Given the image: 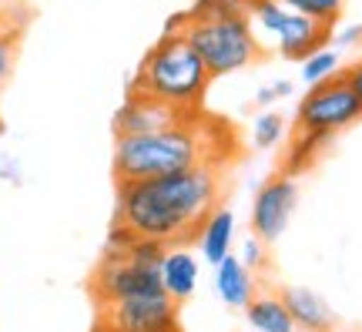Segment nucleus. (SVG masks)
I'll return each mask as SVG.
<instances>
[{
	"label": "nucleus",
	"mask_w": 362,
	"mask_h": 332,
	"mask_svg": "<svg viewBox=\"0 0 362 332\" xmlns=\"http://www.w3.org/2000/svg\"><path fill=\"white\" fill-rule=\"evenodd\" d=\"M221 165H198L148 181H117V215L138 239L188 245L218 208Z\"/></svg>",
	"instance_id": "obj_1"
},
{
	"label": "nucleus",
	"mask_w": 362,
	"mask_h": 332,
	"mask_svg": "<svg viewBox=\"0 0 362 332\" xmlns=\"http://www.w3.org/2000/svg\"><path fill=\"white\" fill-rule=\"evenodd\" d=\"M235 148V134L225 121L198 115L185 125L134 134L115 141V178L117 181H148L178 175L198 165H225Z\"/></svg>",
	"instance_id": "obj_2"
},
{
	"label": "nucleus",
	"mask_w": 362,
	"mask_h": 332,
	"mask_svg": "<svg viewBox=\"0 0 362 332\" xmlns=\"http://www.w3.org/2000/svg\"><path fill=\"white\" fill-rule=\"evenodd\" d=\"M208 84H211V74H208L205 61L194 54L192 44L181 34H165L148 51L128 91L151 94V98L178 108L185 115H202Z\"/></svg>",
	"instance_id": "obj_3"
},
{
	"label": "nucleus",
	"mask_w": 362,
	"mask_h": 332,
	"mask_svg": "<svg viewBox=\"0 0 362 332\" xmlns=\"http://www.w3.org/2000/svg\"><path fill=\"white\" fill-rule=\"evenodd\" d=\"M181 38L205 61L211 77L235 74L262 57V40L248 17H188Z\"/></svg>",
	"instance_id": "obj_4"
},
{
	"label": "nucleus",
	"mask_w": 362,
	"mask_h": 332,
	"mask_svg": "<svg viewBox=\"0 0 362 332\" xmlns=\"http://www.w3.org/2000/svg\"><path fill=\"white\" fill-rule=\"evenodd\" d=\"M362 118V101L356 98V91L349 88V81L339 74L325 84L305 91V98L298 101L296 111V131H312V134H325L332 138L336 131L349 128Z\"/></svg>",
	"instance_id": "obj_5"
},
{
	"label": "nucleus",
	"mask_w": 362,
	"mask_h": 332,
	"mask_svg": "<svg viewBox=\"0 0 362 332\" xmlns=\"http://www.w3.org/2000/svg\"><path fill=\"white\" fill-rule=\"evenodd\" d=\"M98 309H101L98 316L101 332H181L178 302L168 292L134 295Z\"/></svg>",
	"instance_id": "obj_6"
},
{
	"label": "nucleus",
	"mask_w": 362,
	"mask_h": 332,
	"mask_svg": "<svg viewBox=\"0 0 362 332\" xmlns=\"http://www.w3.org/2000/svg\"><path fill=\"white\" fill-rule=\"evenodd\" d=\"M90 292L98 299V306H107V302L165 292V289H161V272L158 268L134 265L124 256H104L98 272H94V279H90Z\"/></svg>",
	"instance_id": "obj_7"
},
{
	"label": "nucleus",
	"mask_w": 362,
	"mask_h": 332,
	"mask_svg": "<svg viewBox=\"0 0 362 332\" xmlns=\"http://www.w3.org/2000/svg\"><path fill=\"white\" fill-rule=\"evenodd\" d=\"M298 205V185L296 175H272L269 181H262V188L255 192L252 202V235L262 239L265 245L279 242L292 222V212Z\"/></svg>",
	"instance_id": "obj_8"
},
{
	"label": "nucleus",
	"mask_w": 362,
	"mask_h": 332,
	"mask_svg": "<svg viewBox=\"0 0 362 332\" xmlns=\"http://www.w3.org/2000/svg\"><path fill=\"white\" fill-rule=\"evenodd\" d=\"M205 115V111H202ZM198 115H185L171 104L158 101L151 94H138V91H128V101L121 104V111L115 115V138H134V134H155V131L175 128V125H185Z\"/></svg>",
	"instance_id": "obj_9"
},
{
	"label": "nucleus",
	"mask_w": 362,
	"mask_h": 332,
	"mask_svg": "<svg viewBox=\"0 0 362 332\" xmlns=\"http://www.w3.org/2000/svg\"><path fill=\"white\" fill-rule=\"evenodd\" d=\"M275 51L282 54V57H288V61H305V57H312L315 51H322V47H329L332 44V27L329 24H319V21H312V17H305V13H296L288 11L285 13L282 27L275 30Z\"/></svg>",
	"instance_id": "obj_10"
},
{
	"label": "nucleus",
	"mask_w": 362,
	"mask_h": 332,
	"mask_svg": "<svg viewBox=\"0 0 362 332\" xmlns=\"http://www.w3.org/2000/svg\"><path fill=\"white\" fill-rule=\"evenodd\" d=\"M279 295H282V302L288 306L292 319H296V326L302 332H332L336 329V312H332V306H329L315 289L285 285Z\"/></svg>",
	"instance_id": "obj_11"
},
{
	"label": "nucleus",
	"mask_w": 362,
	"mask_h": 332,
	"mask_svg": "<svg viewBox=\"0 0 362 332\" xmlns=\"http://www.w3.org/2000/svg\"><path fill=\"white\" fill-rule=\"evenodd\" d=\"M161 289L175 299V302H188L198 289V258H194L192 248L185 245H168L165 248V258H161Z\"/></svg>",
	"instance_id": "obj_12"
},
{
	"label": "nucleus",
	"mask_w": 362,
	"mask_h": 332,
	"mask_svg": "<svg viewBox=\"0 0 362 332\" xmlns=\"http://www.w3.org/2000/svg\"><path fill=\"white\" fill-rule=\"evenodd\" d=\"M215 292L228 309H248V302L255 299V275L252 268L238 256L221 258L215 265Z\"/></svg>",
	"instance_id": "obj_13"
},
{
	"label": "nucleus",
	"mask_w": 362,
	"mask_h": 332,
	"mask_svg": "<svg viewBox=\"0 0 362 332\" xmlns=\"http://www.w3.org/2000/svg\"><path fill=\"white\" fill-rule=\"evenodd\" d=\"M232 242H235V215L232 208H215L208 222L198 231V245H202V256L208 265H218L221 258L232 256Z\"/></svg>",
	"instance_id": "obj_14"
},
{
	"label": "nucleus",
	"mask_w": 362,
	"mask_h": 332,
	"mask_svg": "<svg viewBox=\"0 0 362 332\" xmlns=\"http://www.w3.org/2000/svg\"><path fill=\"white\" fill-rule=\"evenodd\" d=\"M245 319L255 332H298L292 312L282 302V295H272V292H259L248 302Z\"/></svg>",
	"instance_id": "obj_15"
},
{
	"label": "nucleus",
	"mask_w": 362,
	"mask_h": 332,
	"mask_svg": "<svg viewBox=\"0 0 362 332\" xmlns=\"http://www.w3.org/2000/svg\"><path fill=\"white\" fill-rule=\"evenodd\" d=\"M329 138L325 134H312V131H296V138L288 141V151H285V175H298L319 158Z\"/></svg>",
	"instance_id": "obj_16"
},
{
	"label": "nucleus",
	"mask_w": 362,
	"mask_h": 332,
	"mask_svg": "<svg viewBox=\"0 0 362 332\" xmlns=\"http://www.w3.org/2000/svg\"><path fill=\"white\" fill-rule=\"evenodd\" d=\"M298 74H302V84H309V88L325 84V81H332V77L342 74V54L329 44V47H322V51H315L312 57H305Z\"/></svg>",
	"instance_id": "obj_17"
},
{
	"label": "nucleus",
	"mask_w": 362,
	"mask_h": 332,
	"mask_svg": "<svg viewBox=\"0 0 362 332\" xmlns=\"http://www.w3.org/2000/svg\"><path fill=\"white\" fill-rule=\"evenodd\" d=\"M282 4L288 11L305 13V17L329 27H336V21L342 17V7H346V0H282Z\"/></svg>",
	"instance_id": "obj_18"
},
{
	"label": "nucleus",
	"mask_w": 362,
	"mask_h": 332,
	"mask_svg": "<svg viewBox=\"0 0 362 332\" xmlns=\"http://www.w3.org/2000/svg\"><path fill=\"white\" fill-rule=\"evenodd\" d=\"M282 134H285V118L279 115V111H262L259 118H255V125H252V144L255 148H275L279 141H282Z\"/></svg>",
	"instance_id": "obj_19"
},
{
	"label": "nucleus",
	"mask_w": 362,
	"mask_h": 332,
	"mask_svg": "<svg viewBox=\"0 0 362 332\" xmlns=\"http://www.w3.org/2000/svg\"><path fill=\"white\" fill-rule=\"evenodd\" d=\"M255 0H194L188 17H248Z\"/></svg>",
	"instance_id": "obj_20"
},
{
	"label": "nucleus",
	"mask_w": 362,
	"mask_h": 332,
	"mask_svg": "<svg viewBox=\"0 0 362 332\" xmlns=\"http://www.w3.org/2000/svg\"><path fill=\"white\" fill-rule=\"evenodd\" d=\"M17 40H21V27H4V30H0V84H4L13 71V61H17Z\"/></svg>",
	"instance_id": "obj_21"
},
{
	"label": "nucleus",
	"mask_w": 362,
	"mask_h": 332,
	"mask_svg": "<svg viewBox=\"0 0 362 332\" xmlns=\"http://www.w3.org/2000/svg\"><path fill=\"white\" fill-rule=\"evenodd\" d=\"M292 91H296V84H292V81H285V77H282V81H272V84L259 88V94H255V104L269 111L272 104H275V101H282V98H288Z\"/></svg>",
	"instance_id": "obj_22"
},
{
	"label": "nucleus",
	"mask_w": 362,
	"mask_h": 332,
	"mask_svg": "<svg viewBox=\"0 0 362 332\" xmlns=\"http://www.w3.org/2000/svg\"><path fill=\"white\" fill-rule=\"evenodd\" d=\"M242 262H245L252 272L265 265V242H262V239H255V235H252V239H245V245H242Z\"/></svg>",
	"instance_id": "obj_23"
},
{
	"label": "nucleus",
	"mask_w": 362,
	"mask_h": 332,
	"mask_svg": "<svg viewBox=\"0 0 362 332\" xmlns=\"http://www.w3.org/2000/svg\"><path fill=\"white\" fill-rule=\"evenodd\" d=\"M356 44H362V24H352V27H342V30H332V47L336 51H342V47H356Z\"/></svg>",
	"instance_id": "obj_24"
},
{
	"label": "nucleus",
	"mask_w": 362,
	"mask_h": 332,
	"mask_svg": "<svg viewBox=\"0 0 362 332\" xmlns=\"http://www.w3.org/2000/svg\"><path fill=\"white\" fill-rule=\"evenodd\" d=\"M342 77L349 81V88L356 91V98L362 101V61H356V64H349V67H342Z\"/></svg>",
	"instance_id": "obj_25"
},
{
	"label": "nucleus",
	"mask_w": 362,
	"mask_h": 332,
	"mask_svg": "<svg viewBox=\"0 0 362 332\" xmlns=\"http://www.w3.org/2000/svg\"><path fill=\"white\" fill-rule=\"evenodd\" d=\"M0 178L4 181H21V165L7 158V154H0Z\"/></svg>",
	"instance_id": "obj_26"
},
{
	"label": "nucleus",
	"mask_w": 362,
	"mask_h": 332,
	"mask_svg": "<svg viewBox=\"0 0 362 332\" xmlns=\"http://www.w3.org/2000/svg\"><path fill=\"white\" fill-rule=\"evenodd\" d=\"M4 27H21V24H4V11H0V30H4Z\"/></svg>",
	"instance_id": "obj_27"
},
{
	"label": "nucleus",
	"mask_w": 362,
	"mask_h": 332,
	"mask_svg": "<svg viewBox=\"0 0 362 332\" xmlns=\"http://www.w3.org/2000/svg\"><path fill=\"white\" fill-rule=\"evenodd\" d=\"M0 131H4V125H0Z\"/></svg>",
	"instance_id": "obj_28"
},
{
	"label": "nucleus",
	"mask_w": 362,
	"mask_h": 332,
	"mask_svg": "<svg viewBox=\"0 0 362 332\" xmlns=\"http://www.w3.org/2000/svg\"><path fill=\"white\" fill-rule=\"evenodd\" d=\"M94 332H101V329H94Z\"/></svg>",
	"instance_id": "obj_29"
}]
</instances>
